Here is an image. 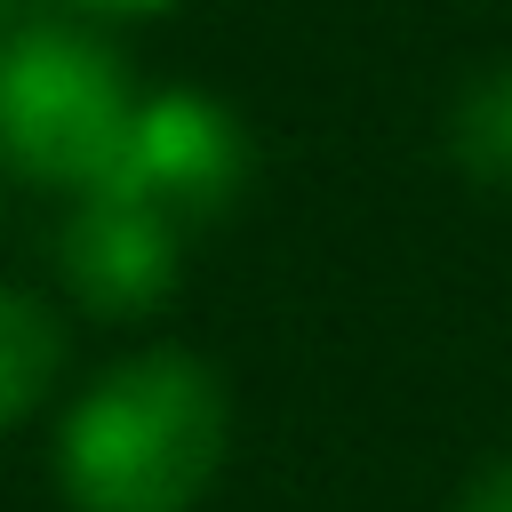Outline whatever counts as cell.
I'll return each instance as SVG.
<instances>
[{
    "instance_id": "4",
    "label": "cell",
    "mask_w": 512,
    "mask_h": 512,
    "mask_svg": "<svg viewBox=\"0 0 512 512\" xmlns=\"http://www.w3.org/2000/svg\"><path fill=\"white\" fill-rule=\"evenodd\" d=\"M56 272L80 312L96 320H144L184 280V224L128 200V192H80L56 232Z\"/></svg>"
},
{
    "instance_id": "1",
    "label": "cell",
    "mask_w": 512,
    "mask_h": 512,
    "mask_svg": "<svg viewBox=\"0 0 512 512\" xmlns=\"http://www.w3.org/2000/svg\"><path fill=\"white\" fill-rule=\"evenodd\" d=\"M232 456V392L184 344H144L80 384L56 424L72 512H192Z\"/></svg>"
},
{
    "instance_id": "2",
    "label": "cell",
    "mask_w": 512,
    "mask_h": 512,
    "mask_svg": "<svg viewBox=\"0 0 512 512\" xmlns=\"http://www.w3.org/2000/svg\"><path fill=\"white\" fill-rule=\"evenodd\" d=\"M136 104L144 96L128 80V56L104 32L64 16L0 32V168L80 200L120 168Z\"/></svg>"
},
{
    "instance_id": "3",
    "label": "cell",
    "mask_w": 512,
    "mask_h": 512,
    "mask_svg": "<svg viewBox=\"0 0 512 512\" xmlns=\"http://www.w3.org/2000/svg\"><path fill=\"white\" fill-rule=\"evenodd\" d=\"M256 176V144L240 128V112L208 88H152L128 120L120 168L104 176V192H128L160 216H176L184 232L224 216Z\"/></svg>"
},
{
    "instance_id": "7",
    "label": "cell",
    "mask_w": 512,
    "mask_h": 512,
    "mask_svg": "<svg viewBox=\"0 0 512 512\" xmlns=\"http://www.w3.org/2000/svg\"><path fill=\"white\" fill-rule=\"evenodd\" d=\"M448 512H512V456H488V464L456 488Z\"/></svg>"
},
{
    "instance_id": "9",
    "label": "cell",
    "mask_w": 512,
    "mask_h": 512,
    "mask_svg": "<svg viewBox=\"0 0 512 512\" xmlns=\"http://www.w3.org/2000/svg\"><path fill=\"white\" fill-rule=\"evenodd\" d=\"M8 24H16V0H0V32H8Z\"/></svg>"
},
{
    "instance_id": "8",
    "label": "cell",
    "mask_w": 512,
    "mask_h": 512,
    "mask_svg": "<svg viewBox=\"0 0 512 512\" xmlns=\"http://www.w3.org/2000/svg\"><path fill=\"white\" fill-rule=\"evenodd\" d=\"M80 8H96V16H176L184 0H80Z\"/></svg>"
},
{
    "instance_id": "6",
    "label": "cell",
    "mask_w": 512,
    "mask_h": 512,
    "mask_svg": "<svg viewBox=\"0 0 512 512\" xmlns=\"http://www.w3.org/2000/svg\"><path fill=\"white\" fill-rule=\"evenodd\" d=\"M448 160L488 184V192H512V56L480 64L456 104H448Z\"/></svg>"
},
{
    "instance_id": "5",
    "label": "cell",
    "mask_w": 512,
    "mask_h": 512,
    "mask_svg": "<svg viewBox=\"0 0 512 512\" xmlns=\"http://www.w3.org/2000/svg\"><path fill=\"white\" fill-rule=\"evenodd\" d=\"M64 360H72L64 312H56L48 296L0 280V432H16V424L64 384Z\"/></svg>"
}]
</instances>
